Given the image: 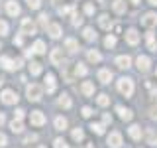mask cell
I'll return each mask as SVG.
<instances>
[{
    "label": "cell",
    "instance_id": "29",
    "mask_svg": "<svg viewBox=\"0 0 157 148\" xmlns=\"http://www.w3.org/2000/svg\"><path fill=\"white\" fill-rule=\"evenodd\" d=\"M147 47H149L151 51H157V42H155L153 34H147Z\"/></svg>",
    "mask_w": 157,
    "mask_h": 148
},
{
    "label": "cell",
    "instance_id": "47",
    "mask_svg": "<svg viewBox=\"0 0 157 148\" xmlns=\"http://www.w3.org/2000/svg\"><path fill=\"white\" fill-rule=\"evenodd\" d=\"M14 43H16V46H22V43H24V39H22V38H20V36H18L16 39H14Z\"/></svg>",
    "mask_w": 157,
    "mask_h": 148
},
{
    "label": "cell",
    "instance_id": "19",
    "mask_svg": "<svg viewBox=\"0 0 157 148\" xmlns=\"http://www.w3.org/2000/svg\"><path fill=\"white\" fill-rule=\"evenodd\" d=\"M112 8H114L116 14H124L126 12V0H116V2L112 4Z\"/></svg>",
    "mask_w": 157,
    "mask_h": 148
},
{
    "label": "cell",
    "instance_id": "14",
    "mask_svg": "<svg viewBox=\"0 0 157 148\" xmlns=\"http://www.w3.org/2000/svg\"><path fill=\"white\" fill-rule=\"evenodd\" d=\"M116 65L120 67V69H128L132 65V59L128 57V56H120V57H116Z\"/></svg>",
    "mask_w": 157,
    "mask_h": 148
},
{
    "label": "cell",
    "instance_id": "45",
    "mask_svg": "<svg viewBox=\"0 0 157 148\" xmlns=\"http://www.w3.org/2000/svg\"><path fill=\"white\" fill-rule=\"evenodd\" d=\"M33 140H37V136L36 134H29V136H26V140H24V142L28 144V142H33Z\"/></svg>",
    "mask_w": 157,
    "mask_h": 148
},
{
    "label": "cell",
    "instance_id": "51",
    "mask_svg": "<svg viewBox=\"0 0 157 148\" xmlns=\"http://www.w3.org/2000/svg\"><path fill=\"white\" fill-rule=\"evenodd\" d=\"M149 4H153V6H157V0H149Z\"/></svg>",
    "mask_w": 157,
    "mask_h": 148
},
{
    "label": "cell",
    "instance_id": "27",
    "mask_svg": "<svg viewBox=\"0 0 157 148\" xmlns=\"http://www.w3.org/2000/svg\"><path fill=\"white\" fill-rule=\"evenodd\" d=\"M10 128H12V132H22L24 125H22V121H16V118H14V121L10 122Z\"/></svg>",
    "mask_w": 157,
    "mask_h": 148
},
{
    "label": "cell",
    "instance_id": "22",
    "mask_svg": "<svg viewBox=\"0 0 157 148\" xmlns=\"http://www.w3.org/2000/svg\"><path fill=\"white\" fill-rule=\"evenodd\" d=\"M98 24H100V28H104V30H110V26H112L110 18H108L106 14H102V16L98 18Z\"/></svg>",
    "mask_w": 157,
    "mask_h": 148
},
{
    "label": "cell",
    "instance_id": "7",
    "mask_svg": "<svg viewBox=\"0 0 157 148\" xmlns=\"http://www.w3.org/2000/svg\"><path fill=\"white\" fill-rule=\"evenodd\" d=\"M136 63H137V69H140V71L141 73H147V71H149V57H147V56H140V57H137L136 59Z\"/></svg>",
    "mask_w": 157,
    "mask_h": 148
},
{
    "label": "cell",
    "instance_id": "33",
    "mask_svg": "<svg viewBox=\"0 0 157 148\" xmlns=\"http://www.w3.org/2000/svg\"><path fill=\"white\" fill-rule=\"evenodd\" d=\"M59 105L69 109V107H71V97H69V95H61V99H59Z\"/></svg>",
    "mask_w": 157,
    "mask_h": 148
},
{
    "label": "cell",
    "instance_id": "55",
    "mask_svg": "<svg viewBox=\"0 0 157 148\" xmlns=\"http://www.w3.org/2000/svg\"><path fill=\"white\" fill-rule=\"evenodd\" d=\"M55 2H57V0H55Z\"/></svg>",
    "mask_w": 157,
    "mask_h": 148
},
{
    "label": "cell",
    "instance_id": "16",
    "mask_svg": "<svg viewBox=\"0 0 157 148\" xmlns=\"http://www.w3.org/2000/svg\"><path fill=\"white\" fill-rule=\"evenodd\" d=\"M110 79H112V71H110V69H100V71H98V81L110 83Z\"/></svg>",
    "mask_w": 157,
    "mask_h": 148
},
{
    "label": "cell",
    "instance_id": "5",
    "mask_svg": "<svg viewBox=\"0 0 157 148\" xmlns=\"http://www.w3.org/2000/svg\"><path fill=\"white\" fill-rule=\"evenodd\" d=\"M141 26H145V28H155V26H157V14L147 12L145 16L141 18Z\"/></svg>",
    "mask_w": 157,
    "mask_h": 148
},
{
    "label": "cell",
    "instance_id": "42",
    "mask_svg": "<svg viewBox=\"0 0 157 148\" xmlns=\"http://www.w3.org/2000/svg\"><path fill=\"white\" fill-rule=\"evenodd\" d=\"M73 24H75V26H81V24H82V18L78 16V14H73Z\"/></svg>",
    "mask_w": 157,
    "mask_h": 148
},
{
    "label": "cell",
    "instance_id": "39",
    "mask_svg": "<svg viewBox=\"0 0 157 148\" xmlns=\"http://www.w3.org/2000/svg\"><path fill=\"white\" fill-rule=\"evenodd\" d=\"M39 24L47 30V26H49V24H47V14H39Z\"/></svg>",
    "mask_w": 157,
    "mask_h": 148
},
{
    "label": "cell",
    "instance_id": "41",
    "mask_svg": "<svg viewBox=\"0 0 157 148\" xmlns=\"http://www.w3.org/2000/svg\"><path fill=\"white\" fill-rule=\"evenodd\" d=\"M81 115L88 118V117H90V115H92V109H90V107H82V111H81Z\"/></svg>",
    "mask_w": 157,
    "mask_h": 148
},
{
    "label": "cell",
    "instance_id": "25",
    "mask_svg": "<svg viewBox=\"0 0 157 148\" xmlns=\"http://www.w3.org/2000/svg\"><path fill=\"white\" fill-rule=\"evenodd\" d=\"M65 47L69 49V51H77L78 49V43H77V39H73V38H69L67 42H65Z\"/></svg>",
    "mask_w": 157,
    "mask_h": 148
},
{
    "label": "cell",
    "instance_id": "24",
    "mask_svg": "<svg viewBox=\"0 0 157 148\" xmlns=\"http://www.w3.org/2000/svg\"><path fill=\"white\" fill-rule=\"evenodd\" d=\"M82 36H85L86 42H92V39H96V34H94V30H92V28H85V30H82Z\"/></svg>",
    "mask_w": 157,
    "mask_h": 148
},
{
    "label": "cell",
    "instance_id": "31",
    "mask_svg": "<svg viewBox=\"0 0 157 148\" xmlns=\"http://www.w3.org/2000/svg\"><path fill=\"white\" fill-rule=\"evenodd\" d=\"M90 128H92V132H96V134H104V125H100V122H92Z\"/></svg>",
    "mask_w": 157,
    "mask_h": 148
},
{
    "label": "cell",
    "instance_id": "8",
    "mask_svg": "<svg viewBox=\"0 0 157 148\" xmlns=\"http://www.w3.org/2000/svg\"><path fill=\"white\" fill-rule=\"evenodd\" d=\"M108 146L110 148H120L122 146V134L120 132H110V136H108Z\"/></svg>",
    "mask_w": 157,
    "mask_h": 148
},
{
    "label": "cell",
    "instance_id": "32",
    "mask_svg": "<svg viewBox=\"0 0 157 148\" xmlns=\"http://www.w3.org/2000/svg\"><path fill=\"white\" fill-rule=\"evenodd\" d=\"M88 69L82 65V63H75V75H86Z\"/></svg>",
    "mask_w": 157,
    "mask_h": 148
},
{
    "label": "cell",
    "instance_id": "15",
    "mask_svg": "<svg viewBox=\"0 0 157 148\" xmlns=\"http://www.w3.org/2000/svg\"><path fill=\"white\" fill-rule=\"evenodd\" d=\"M0 65H2L4 69H8V71H12V69H16V63H14V59H10V57H0Z\"/></svg>",
    "mask_w": 157,
    "mask_h": 148
},
{
    "label": "cell",
    "instance_id": "11",
    "mask_svg": "<svg viewBox=\"0 0 157 148\" xmlns=\"http://www.w3.org/2000/svg\"><path fill=\"white\" fill-rule=\"evenodd\" d=\"M51 63H53V65L63 63V49H61V47H55V49L51 51Z\"/></svg>",
    "mask_w": 157,
    "mask_h": 148
},
{
    "label": "cell",
    "instance_id": "40",
    "mask_svg": "<svg viewBox=\"0 0 157 148\" xmlns=\"http://www.w3.org/2000/svg\"><path fill=\"white\" fill-rule=\"evenodd\" d=\"M4 34H8V24L0 20V36H4Z\"/></svg>",
    "mask_w": 157,
    "mask_h": 148
},
{
    "label": "cell",
    "instance_id": "20",
    "mask_svg": "<svg viewBox=\"0 0 157 148\" xmlns=\"http://www.w3.org/2000/svg\"><path fill=\"white\" fill-rule=\"evenodd\" d=\"M86 57H88V61H92V63H98V61L102 59L100 51H96V49H90V51L86 53Z\"/></svg>",
    "mask_w": 157,
    "mask_h": 148
},
{
    "label": "cell",
    "instance_id": "26",
    "mask_svg": "<svg viewBox=\"0 0 157 148\" xmlns=\"http://www.w3.org/2000/svg\"><path fill=\"white\" fill-rule=\"evenodd\" d=\"M55 128H57V130H65V128H67V118L57 117L55 118Z\"/></svg>",
    "mask_w": 157,
    "mask_h": 148
},
{
    "label": "cell",
    "instance_id": "44",
    "mask_svg": "<svg viewBox=\"0 0 157 148\" xmlns=\"http://www.w3.org/2000/svg\"><path fill=\"white\" fill-rule=\"evenodd\" d=\"M85 12H86V14H92V12H94V6H92L90 2H88V4H85Z\"/></svg>",
    "mask_w": 157,
    "mask_h": 148
},
{
    "label": "cell",
    "instance_id": "21",
    "mask_svg": "<svg viewBox=\"0 0 157 148\" xmlns=\"http://www.w3.org/2000/svg\"><path fill=\"white\" fill-rule=\"evenodd\" d=\"M130 136L134 138V140H140V138H141V128L137 125H132L130 126Z\"/></svg>",
    "mask_w": 157,
    "mask_h": 148
},
{
    "label": "cell",
    "instance_id": "52",
    "mask_svg": "<svg viewBox=\"0 0 157 148\" xmlns=\"http://www.w3.org/2000/svg\"><path fill=\"white\" fill-rule=\"evenodd\" d=\"M132 2H134V4H137V2H140V0H132Z\"/></svg>",
    "mask_w": 157,
    "mask_h": 148
},
{
    "label": "cell",
    "instance_id": "2",
    "mask_svg": "<svg viewBox=\"0 0 157 148\" xmlns=\"http://www.w3.org/2000/svg\"><path fill=\"white\" fill-rule=\"evenodd\" d=\"M26 93H28V99H29V101H39V99H41V87L36 85V83L28 85Z\"/></svg>",
    "mask_w": 157,
    "mask_h": 148
},
{
    "label": "cell",
    "instance_id": "46",
    "mask_svg": "<svg viewBox=\"0 0 157 148\" xmlns=\"http://www.w3.org/2000/svg\"><path fill=\"white\" fill-rule=\"evenodd\" d=\"M6 140H8V138H6V136H4V134H2V132H0V146H4V144H6Z\"/></svg>",
    "mask_w": 157,
    "mask_h": 148
},
{
    "label": "cell",
    "instance_id": "48",
    "mask_svg": "<svg viewBox=\"0 0 157 148\" xmlns=\"http://www.w3.org/2000/svg\"><path fill=\"white\" fill-rule=\"evenodd\" d=\"M102 121H104V122H110L112 117H110V115H102Z\"/></svg>",
    "mask_w": 157,
    "mask_h": 148
},
{
    "label": "cell",
    "instance_id": "4",
    "mask_svg": "<svg viewBox=\"0 0 157 148\" xmlns=\"http://www.w3.org/2000/svg\"><path fill=\"white\" fill-rule=\"evenodd\" d=\"M29 121H32L33 126H43V125H45V115H43L41 111H32Z\"/></svg>",
    "mask_w": 157,
    "mask_h": 148
},
{
    "label": "cell",
    "instance_id": "13",
    "mask_svg": "<svg viewBox=\"0 0 157 148\" xmlns=\"http://www.w3.org/2000/svg\"><path fill=\"white\" fill-rule=\"evenodd\" d=\"M45 89H47V93L55 91V75L53 73H47L45 75Z\"/></svg>",
    "mask_w": 157,
    "mask_h": 148
},
{
    "label": "cell",
    "instance_id": "3",
    "mask_svg": "<svg viewBox=\"0 0 157 148\" xmlns=\"http://www.w3.org/2000/svg\"><path fill=\"white\" fill-rule=\"evenodd\" d=\"M20 30H22V36H32V34H36V24H33L29 18H24Z\"/></svg>",
    "mask_w": 157,
    "mask_h": 148
},
{
    "label": "cell",
    "instance_id": "35",
    "mask_svg": "<svg viewBox=\"0 0 157 148\" xmlns=\"http://www.w3.org/2000/svg\"><path fill=\"white\" fill-rule=\"evenodd\" d=\"M145 138H147V142H149V144H157V136H155V132H153V130H147Z\"/></svg>",
    "mask_w": 157,
    "mask_h": 148
},
{
    "label": "cell",
    "instance_id": "17",
    "mask_svg": "<svg viewBox=\"0 0 157 148\" xmlns=\"http://www.w3.org/2000/svg\"><path fill=\"white\" fill-rule=\"evenodd\" d=\"M81 91H82V95H86V97H90L92 93H94V85H92L90 81H85L81 85Z\"/></svg>",
    "mask_w": 157,
    "mask_h": 148
},
{
    "label": "cell",
    "instance_id": "38",
    "mask_svg": "<svg viewBox=\"0 0 157 148\" xmlns=\"http://www.w3.org/2000/svg\"><path fill=\"white\" fill-rule=\"evenodd\" d=\"M53 144H55V148H67V142L63 140V138H55V142H53Z\"/></svg>",
    "mask_w": 157,
    "mask_h": 148
},
{
    "label": "cell",
    "instance_id": "12",
    "mask_svg": "<svg viewBox=\"0 0 157 148\" xmlns=\"http://www.w3.org/2000/svg\"><path fill=\"white\" fill-rule=\"evenodd\" d=\"M47 34L53 39H57L59 36H61V26H59V24H49V26H47Z\"/></svg>",
    "mask_w": 157,
    "mask_h": 148
},
{
    "label": "cell",
    "instance_id": "30",
    "mask_svg": "<svg viewBox=\"0 0 157 148\" xmlns=\"http://www.w3.org/2000/svg\"><path fill=\"white\" fill-rule=\"evenodd\" d=\"M96 103H98L100 107H106V105H110V97L102 93V95H98V97H96Z\"/></svg>",
    "mask_w": 157,
    "mask_h": 148
},
{
    "label": "cell",
    "instance_id": "28",
    "mask_svg": "<svg viewBox=\"0 0 157 148\" xmlns=\"http://www.w3.org/2000/svg\"><path fill=\"white\" fill-rule=\"evenodd\" d=\"M29 71H32V75H39V73H41V63L32 61L29 63Z\"/></svg>",
    "mask_w": 157,
    "mask_h": 148
},
{
    "label": "cell",
    "instance_id": "53",
    "mask_svg": "<svg viewBox=\"0 0 157 148\" xmlns=\"http://www.w3.org/2000/svg\"><path fill=\"white\" fill-rule=\"evenodd\" d=\"M86 148H94V146H92V144H88V146H86Z\"/></svg>",
    "mask_w": 157,
    "mask_h": 148
},
{
    "label": "cell",
    "instance_id": "9",
    "mask_svg": "<svg viewBox=\"0 0 157 148\" xmlns=\"http://www.w3.org/2000/svg\"><path fill=\"white\" fill-rule=\"evenodd\" d=\"M6 12L10 14V16H18L20 14V4L16 2V0H8L6 2Z\"/></svg>",
    "mask_w": 157,
    "mask_h": 148
},
{
    "label": "cell",
    "instance_id": "43",
    "mask_svg": "<svg viewBox=\"0 0 157 148\" xmlns=\"http://www.w3.org/2000/svg\"><path fill=\"white\" fill-rule=\"evenodd\" d=\"M24 113H26L24 109H18V111L14 113V115H16V118H18V121H22V118H24Z\"/></svg>",
    "mask_w": 157,
    "mask_h": 148
},
{
    "label": "cell",
    "instance_id": "34",
    "mask_svg": "<svg viewBox=\"0 0 157 148\" xmlns=\"http://www.w3.org/2000/svg\"><path fill=\"white\" fill-rule=\"evenodd\" d=\"M82 138H85V132L81 130V128H75V130H73V140H82Z\"/></svg>",
    "mask_w": 157,
    "mask_h": 148
},
{
    "label": "cell",
    "instance_id": "49",
    "mask_svg": "<svg viewBox=\"0 0 157 148\" xmlns=\"http://www.w3.org/2000/svg\"><path fill=\"white\" fill-rule=\"evenodd\" d=\"M151 118H157V109H151Z\"/></svg>",
    "mask_w": 157,
    "mask_h": 148
},
{
    "label": "cell",
    "instance_id": "50",
    "mask_svg": "<svg viewBox=\"0 0 157 148\" xmlns=\"http://www.w3.org/2000/svg\"><path fill=\"white\" fill-rule=\"evenodd\" d=\"M2 122H4V115H2V113H0V125H2Z\"/></svg>",
    "mask_w": 157,
    "mask_h": 148
},
{
    "label": "cell",
    "instance_id": "18",
    "mask_svg": "<svg viewBox=\"0 0 157 148\" xmlns=\"http://www.w3.org/2000/svg\"><path fill=\"white\" fill-rule=\"evenodd\" d=\"M116 111H118V115H120V118H122V121H130V118H132V111H130V109L116 107Z\"/></svg>",
    "mask_w": 157,
    "mask_h": 148
},
{
    "label": "cell",
    "instance_id": "54",
    "mask_svg": "<svg viewBox=\"0 0 157 148\" xmlns=\"http://www.w3.org/2000/svg\"><path fill=\"white\" fill-rule=\"evenodd\" d=\"M39 148H45V146H39Z\"/></svg>",
    "mask_w": 157,
    "mask_h": 148
},
{
    "label": "cell",
    "instance_id": "1",
    "mask_svg": "<svg viewBox=\"0 0 157 148\" xmlns=\"http://www.w3.org/2000/svg\"><path fill=\"white\" fill-rule=\"evenodd\" d=\"M118 91L126 97H132V93H134V81H132L130 77H122L120 81H118Z\"/></svg>",
    "mask_w": 157,
    "mask_h": 148
},
{
    "label": "cell",
    "instance_id": "10",
    "mask_svg": "<svg viewBox=\"0 0 157 148\" xmlns=\"http://www.w3.org/2000/svg\"><path fill=\"white\" fill-rule=\"evenodd\" d=\"M126 42L132 43V46H136V43L140 42V34H137V30H134V28L128 30V32H126Z\"/></svg>",
    "mask_w": 157,
    "mask_h": 148
},
{
    "label": "cell",
    "instance_id": "23",
    "mask_svg": "<svg viewBox=\"0 0 157 148\" xmlns=\"http://www.w3.org/2000/svg\"><path fill=\"white\" fill-rule=\"evenodd\" d=\"M32 49H33V53H39V56H41V53H45V43H43L41 39H37Z\"/></svg>",
    "mask_w": 157,
    "mask_h": 148
},
{
    "label": "cell",
    "instance_id": "37",
    "mask_svg": "<svg viewBox=\"0 0 157 148\" xmlns=\"http://www.w3.org/2000/svg\"><path fill=\"white\" fill-rule=\"evenodd\" d=\"M26 2H28V6H29V8L37 10V8H39V4H41V0H26Z\"/></svg>",
    "mask_w": 157,
    "mask_h": 148
},
{
    "label": "cell",
    "instance_id": "36",
    "mask_svg": "<svg viewBox=\"0 0 157 148\" xmlns=\"http://www.w3.org/2000/svg\"><path fill=\"white\" fill-rule=\"evenodd\" d=\"M104 46H106V47H114V46H116V38H114V36H108V38L104 39Z\"/></svg>",
    "mask_w": 157,
    "mask_h": 148
},
{
    "label": "cell",
    "instance_id": "6",
    "mask_svg": "<svg viewBox=\"0 0 157 148\" xmlns=\"http://www.w3.org/2000/svg\"><path fill=\"white\" fill-rule=\"evenodd\" d=\"M0 99H2V103H6V105H14V103H18V95H16L14 91H10V89L2 91Z\"/></svg>",
    "mask_w": 157,
    "mask_h": 148
}]
</instances>
